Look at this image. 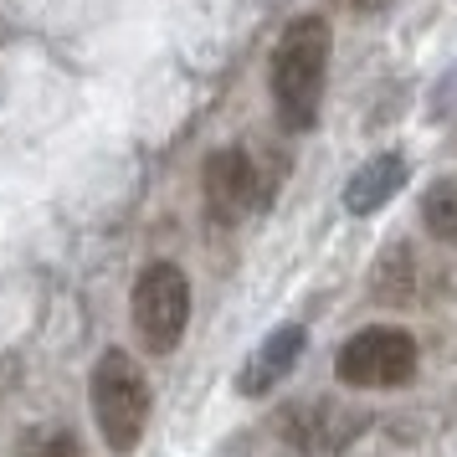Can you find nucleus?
Segmentation results:
<instances>
[{"instance_id":"nucleus-1","label":"nucleus","mask_w":457,"mask_h":457,"mask_svg":"<svg viewBox=\"0 0 457 457\" xmlns=\"http://www.w3.org/2000/svg\"><path fill=\"white\" fill-rule=\"evenodd\" d=\"M324 78H329V21L324 16H298L283 26V42L272 46V113L288 134H309L324 104Z\"/></svg>"},{"instance_id":"nucleus-2","label":"nucleus","mask_w":457,"mask_h":457,"mask_svg":"<svg viewBox=\"0 0 457 457\" xmlns=\"http://www.w3.org/2000/svg\"><path fill=\"white\" fill-rule=\"evenodd\" d=\"M87 395H93V421L104 432L108 453H134L149 427V380L139 360L124 350H104L87 375Z\"/></svg>"},{"instance_id":"nucleus-3","label":"nucleus","mask_w":457,"mask_h":457,"mask_svg":"<svg viewBox=\"0 0 457 457\" xmlns=\"http://www.w3.org/2000/svg\"><path fill=\"white\" fill-rule=\"evenodd\" d=\"M416 339L395 324H375V329L350 334L339 354H334V375L354 386V391H395L416 375Z\"/></svg>"},{"instance_id":"nucleus-4","label":"nucleus","mask_w":457,"mask_h":457,"mask_svg":"<svg viewBox=\"0 0 457 457\" xmlns=\"http://www.w3.org/2000/svg\"><path fill=\"white\" fill-rule=\"evenodd\" d=\"M190 324V278L175 262H149L134 283V329L149 354H170Z\"/></svg>"},{"instance_id":"nucleus-5","label":"nucleus","mask_w":457,"mask_h":457,"mask_svg":"<svg viewBox=\"0 0 457 457\" xmlns=\"http://www.w3.org/2000/svg\"><path fill=\"white\" fill-rule=\"evenodd\" d=\"M201 195H206V211L211 221H242L252 206H257V165H252L247 149H216L201 170Z\"/></svg>"},{"instance_id":"nucleus-6","label":"nucleus","mask_w":457,"mask_h":457,"mask_svg":"<svg viewBox=\"0 0 457 457\" xmlns=\"http://www.w3.org/2000/svg\"><path fill=\"white\" fill-rule=\"evenodd\" d=\"M303 345H309V329H303V324H278V329H272L268 339L242 360V370H237V391L257 401V395H268L272 386H283V375L298 365Z\"/></svg>"},{"instance_id":"nucleus-7","label":"nucleus","mask_w":457,"mask_h":457,"mask_svg":"<svg viewBox=\"0 0 457 457\" xmlns=\"http://www.w3.org/2000/svg\"><path fill=\"white\" fill-rule=\"evenodd\" d=\"M406 175H411L406 154H375V160H365L350 175V186H345V211L350 216H375L380 206H391L401 195Z\"/></svg>"},{"instance_id":"nucleus-8","label":"nucleus","mask_w":457,"mask_h":457,"mask_svg":"<svg viewBox=\"0 0 457 457\" xmlns=\"http://www.w3.org/2000/svg\"><path fill=\"white\" fill-rule=\"evenodd\" d=\"M421 227L432 231L442 247H457V175H442L421 195Z\"/></svg>"},{"instance_id":"nucleus-9","label":"nucleus","mask_w":457,"mask_h":457,"mask_svg":"<svg viewBox=\"0 0 457 457\" xmlns=\"http://www.w3.org/2000/svg\"><path fill=\"white\" fill-rule=\"evenodd\" d=\"M42 457H83V447H78V436L72 432H52L42 442Z\"/></svg>"},{"instance_id":"nucleus-10","label":"nucleus","mask_w":457,"mask_h":457,"mask_svg":"<svg viewBox=\"0 0 457 457\" xmlns=\"http://www.w3.org/2000/svg\"><path fill=\"white\" fill-rule=\"evenodd\" d=\"M354 5H386V0H354Z\"/></svg>"}]
</instances>
